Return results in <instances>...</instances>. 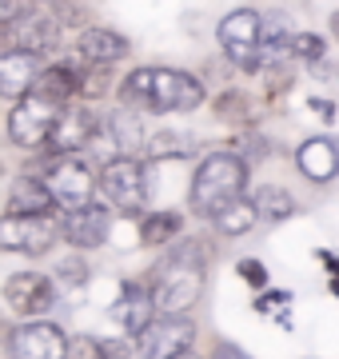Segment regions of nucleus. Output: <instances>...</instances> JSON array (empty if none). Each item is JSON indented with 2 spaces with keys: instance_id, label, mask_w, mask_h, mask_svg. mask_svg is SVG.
Masks as SVG:
<instances>
[{
  "instance_id": "1",
  "label": "nucleus",
  "mask_w": 339,
  "mask_h": 359,
  "mask_svg": "<svg viewBox=\"0 0 339 359\" xmlns=\"http://www.w3.org/2000/svg\"><path fill=\"white\" fill-rule=\"evenodd\" d=\"M208 283V248L204 240H184L152 271V299L160 316H184L204 295Z\"/></svg>"
},
{
  "instance_id": "2",
  "label": "nucleus",
  "mask_w": 339,
  "mask_h": 359,
  "mask_svg": "<svg viewBox=\"0 0 339 359\" xmlns=\"http://www.w3.org/2000/svg\"><path fill=\"white\" fill-rule=\"evenodd\" d=\"M244 188H248V164L235 152H223L220 148V152H208L200 160L188 200H192V212H196V216L212 219L228 200L244 196Z\"/></svg>"
},
{
  "instance_id": "3",
  "label": "nucleus",
  "mask_w": 339,
  "mask_h": 359,
  "mask_svg": "<svg viewBox=\"0 0 339 359\" xmlns=\"http://www.w3.org/2000/svg\"><path fill=\"white\" fill-rule=\"evenodd\" d=\"M208 100V92L192 72L180 68H148V100L144 112L168 116V112H196L200 104Z\"/></svg>"
},
{
  "instance_id": "4",
  "label": "nucleus",
  "mask_w": 339,
  "mask_h": 359,
  "mask_svg": "<svg viewBox=\"0 0 339 359\" xmlns=\"http://www.w3.org/2000/svg\"><path fill=\"white\" fill-rule=\"evenodd\" d=\"M100 192L108 196V204L124 212V216H140L144 204H148V180H144V164L136 156H116L100 168Z\"/></svg>"
},
{
  "instance_id": "5",
  "label": "nucleus",
  "mask_w": 339,
  "mask_h": 359,
  "mask_svg": "<svg viewBox=\"0 0 339 359\" xmlns=\"http://www.w3.org/2000/svg\"><path fill=\"white\" fill-rule=\"evenodd\" d=\"M60 240V224L53 216H0V252L20 256H48Z\"/></svg>"
},
{
  "instance_id": "6",
  "label": "nucleus",
  "mask_w": 339,
  "mask_h": 359,
  "mask_svg": "<svg viewBox=\"0 0 339 359\" xmlns=\"http://www.w3.org/2000/svg\"><path fill=\"white\" fill-rule=\"evenodd\" d=\"M100 116L92 112V108H84V104H60L56 108V120H53V132H48V148H53L56 156H72L80 152V148H88L96 136H100Z\"/></svg>"
},
{
  "instance_id": "7",
  "label": "nucleus",
  "mask_w": 339,
  "mask_h": 359,
  "mask_svg": "<svg viewBox=\"0 0 339 359\" xmlns=\"http://www.w3.org/2000/svg\"><path fill=\"white\" fill-rule=\"evenodd\" d=\"M53 120H56V104L36 96V92H28L8 112V140L16 148H40V144H48Z\"/></svg>"
},
{
  "instance_id": "8",
  "label": "nucleus",
  "mask_w": 339,
  "mask_h": 359,
  "mask_svg": "<svg viewBox=\"0 0 339 359\" xmlns=\"http://www.w3.org/2000/svg\"><path fill=\"white\" fill-rule=\"evenodd\" d=\"M8 359H68V335L48 320H28L8 335Z\"/></svg>"
},
{
  "instance_id": "9",
  "label": "nucleus",
  "mask_w": 339,
  "mask_h": 359,
  "mask_svg": "<svg viewBox=\"0 0 339 359\" xmlns=\"http://www.w3.org/2000/svg\"><path fill=\"white\" fill-rule=\"evenodd\" d=\"M112 212H108L104 204H96V200H88V204L80 208H68L64 219H56L60 224V236H64L72 248H104L108 236H112Z\"/></svg>"
},
{
  "instance_id": "10",
  "label": "nucleus",
  "mask_w": 339,
  "mask_h": 359,
  "mask_svg": "<svg viewBox=\"0 0 339 359\" xmlns=\"http://www.w3.org/2000/svg\"><path fill=\"white\" fill-rule=\"evenodd\" d=\"M44 184H48L56 208H64V212L68 208L88 204L92 196H96V176H92L80 160H72V156H56V164L48 168Z\"/></svg>"
},
{
  "instance_id": "11",
  "label": "nucleus",
  "mask_w": 339,
  "mask_h": 359,
  "mask_svg": "<svg viewBox=\"0 0 339 359\" xmlns=\"http://www.w3.org/2000/svg\"><path fill=\"white\" fill-rule=\"evenodd\" d=\"M4 299H8V308H13L16 316L36 320L44 311H53L56 283L48 280V276H40V271H16L13 280L4 283Z\"/></svg>"
},
{
  "instance_id": "12",
  "label": "nucleus",
  "mask_w": 339,
  "mask_h": 359,
  "mask_svg": "<svg viewBox=\"0 0 339 359\" xmlns=\"http://www.w3.org/2000/svg\"><path fill=\"white\" fill-rule=\"evenodd\" d=\"M144 359H172L196 344V323L188 316H156L152 327L140 335Z\"/></svg>"
},
{
  "instance_id": "13",
  "label": "nucleus",
  "mask_w": 339,
  "mask_h": 359,
  "mask_svg": "<svg viewBox=\"0 0 339 359\" xmlns=\"http://www.w3.org/2000/svg\"><path fill=\"white\" fill-rule=\"evenodd\" d=\"M112 320L124 327L128 335H136L140 339L148 327H152V320H156V299H152V287L148 283H124V292H120V299L112 304Z\"/></svg>"
},
{
  "instance_id": "14",
  "label": "nucleus",
  "mask_w": 339,
  "mask_h": 359,
  "mask_svg": "<svg viewBox=\"0 0 339 359\" xmlns=\"http://www.w3.org/2000/svg\"><path fill=\"white\" fill-rule=\"evenodd\" d=\"M36 72H40V52L0 48V96H4V100H20V96H28Z\"/></svg>"
},
{
  "instance_id": "15",
  "label": "nucleus",
  "mask_w": 339,
  "mask_h": 359,
  "mask_svg": "<svg viewBox=\"0 0 339 359\" xmlns=\"http://www.w3.org/2000/svg\"><path fill=\"white\" fill-rule=\"evenodd\" d=\"M56 40H60V20L44 13H25L8 25V44L13 48H28V52H53Z\"/></svg>"
},
{
  "instance_id": "16",
  "label": "nucleus",
  "mask_w": 339,
  "mask_h": 359,
  "mask_svg": "<svg viewBox=\"0 0 339 359\" xmlns=\"http://www.w3.org/2000/svg\"><path fill=\"white\" fill-rule=\"evenodd\" d=\"M128 48H132L128 36L116 32V28H108V25H88L76 40L80 60H88V65H108V68L116 65V60H124Z\"/></svg>"
},
{
  "instance_id": "17",
  "label": "nucleus",
  "mask_w": 339,
  "mask_h": 359,
  "mask_svg": "<svg viewBox=\"0 0 339 359\" xmlns=\"http://www.w3.org/2000/svg\"><path fill=\"white\" fill-rule=\"evenodd\" d=\"M296 168H300L312 184H331V180L339 176V140H331V136H312V140H303L300 152H296Z\"/></svg>"
},
{
  "instance_id": "18",
  "label": "nucleus",
  "mask_w": 339,
  "mask_h": 359,
  "mask_svg": "<svg viewBox=\"0 0 339 359\" xmlns=\"http://www.w3.org/2000/svg\"><path fill=\"white\" fill-rule=\"evenodd\" d=\"M4 212H13V216H53L56 200H53L48 184H44L40 176H16L13 188H8Z\"/></svg>"
},
{
  "instance_id": "19",
  "label": "nucleus",
  "mask_w": 339,
  "mask_h": 359,
  "mask_svg": "<svg viewBox=\"0 0 339 359\" xmlns=\"http://www.w3.org/2000/svg\"><path fill=\"white\" fill-rule=\"evenodd\" d=\"M260 28H263V16L256 8H232V13L220 20L216 36H220L223 52L228 48H256L260 44Z\"/></svg>"
},
{
  "instance_id": "20",
  "label": "nucleus",
  "mask_w": 339,
  "mask_h": 359,
  "mask_svg": "<svg viewBox=\"0 0 339 359\" xmlns=\"http://www.w3.org/2000/svg\"><path fill=\"white\" fill-rule=\"evenodd\" d=\"M76 65H40V72H36V80H32V92L36 96H44V100H53L56 108L60 104H68L72 96H76Z\"/></svg>"
},
{
  "instance_id": "21",
  "label": "nucleus",
  "mask_w": 339,
  "mask_h": 359,
  "mask_svg": "<svg viewBox=\"0 0 339 359\" xmlns=\"http://www.w3.org/2000/svg\"><path fill=\"white\" fill-rule=\"evenodd\" d=\"M212 219H216V228H220L223 236H244V231L256 228L260 212H256V200H251V196H235V200H228Z\"/></svg>"
},
{
  "instance_id": "22",
  "label": "nucleus",
  "mask_w": 339,
  "mask_h": 359,
  "mask_svg": "<svg viewBox=\"0 0 339 359\" xmlns=\"http://www.w3.org/2000/svg\"><path fill=\"white\" fill-rule=\"evenodd\" d=\"M108 136L116 144V152L132 156L144 148V128H140V112H132V108H120L116 116H108Z\"/></svg>"
},
{
  "instance_id": "23",
  "label": "nucleus",
  "mask_w": 339,
  "mask_h": 359,
  "mask_svg": "<svg viewBox=\"0 0 339 359\" xmlns=\"http://www.w3.org/2000/svg\"><path fill=\"white\" fill-rule=\"evenodd\" d=\"M184 228L180 212H152V216L140 219V244L144 248H168Z\"/></svg>"
},
{
  "instance_id": "24",
  "label": "nucleus",
  "mask_w": 339,
  "mask_h": 359,
  "mask_svg": "<svg viewBox=\"0 0 339 359\" xmlns=\"http://www.w3.org/2000/svg\"><path fill=\"white\" fill-rule=\"evenodd\" d=\"M256 212H260V219H268V224H279V219L296 216V196L287 192V188H279V184H263V188H256Z\"/></svg>"
},
{
  "instance_id": "25",
  "label": "nucleus",
  "mask_w": 339,
  "mask_h": 359,
  "mask_svg": "<svg viewBox=\"0 0 339 359\" xmlns=\"http://www.w3.org/2000/svg\"><path fill=\"white\" fill-rule=\"evenodd\" d=\"M144 148H148V156H152V160H184V156H192L196 140H192L188 132H172V128H164L160 136L144 140Z\"/></svg>"
},
{
  "instance_id": "26",
  "label": "nucleus",
  "mask_w": 339,
  "mask_h": 359,
  "mask_svg": "<svg viewBox=\"0 0 339 359\" xmlns=\"http://www.w3.org/2000/svg\"><path fill=\"white\" fill-rule=\"evenodd\" d=\"M279 52H284L287 60H307V65H312V60L327 56V40L319 36V32H287Z\"/></svg>"
},
{
  "instance_id": "27",
  "label": "nucleus",
  "mask_w": 339,
  "mask_h": 359,
  "mask_svg": "<svg viewBox=\"0 0 339 359\" xmlns=\"http://www.w3.org/2000/svg\"><path fill=\"white\" fill-rule=\"evenodd\" d=\"M92 359H132V344H120V339H96V344H92Z\"/></svg>"
},
{
  "instance_id": "28",
  "label": "nucleus",
  "mask_w": 339,
  "mask_h": 359,
  "mask_svg": "<svg viewBox=\"0 0 339 359\" xmlns=\"http://www.w3.org/2000/svg\"><path fill=\"white\" fill-rule=\"evenodd\" d=\"M240 276H244V283H251V287H256V292H263V287H268V268H263L260 259H240Z\"/></svg>"
},
{
  "instance_id": "29",
  "label": "nucleus",
  "mask_w": 339,
  "mask_h": 359,
  "mask_svg": "<svg viewBox=\"0 0 339 359\" xmlns=\"http://www.w3.org/2000/svg\"><path fill=\"white\" fill-rule=\"evenodd\" d=\"M60 280H68L72 283V287H80V283L88 280V264H84V259H76V256H68V259H60Z\"/></svg>"
},
{
  "instance_id": "30",
  "label": "nucleus",
  "mask_w": 339,
  "mask_h": 359,
  "mask_svg": "<svg viewBox=\"0 0 339 359\" xmlns=\"http://www.w3.org/2000/svg\"><path fill=\"white\" fill-rule=\"evenodd\" d=\"M25 13H32V0H0V25H13Z\"/></svg>"
},
{
  "instance_id": "31",
  "label": "nucleus",
  "mask_w": 339,
  "mask_h": 359,
  "mask_svg": "<svg viewBox=\"0 0 339 359\" xmlns=\"http://www.w3.org/2000/svg\"><path fill=\"white\" fill-rule=\"evenodd\" d=\"M287 299H291V295H287V292H263L260 299H256V311H272V308H284Z\"/></svg>"
},
{
  "instance_id": "32",
  "label": "nucleus",
  "mask_w": 339,
  "mask_h": 359,
  "mask_svg": "<svg viewBox=\"0 0 339 359\" xmlns=\"http://www.w3.org/2000/svg\"><path fill=\"white\" fill-rule=\"evenodd\" d=\"M212 359H251V355H248V351H240L235 344H216Z\"/></svg>"
},
{
  "instance_id": "33",
  "label": "nucleus",
  "mask_w": 339,
  "mask_h": 359,
  "mask_svg": "<svg viewBox=\"0 0 339 359\" xmlns=\"http://www.w3.org/2000/svg\"><path fill=\"white\" fill-rule=\"evenodd\" d=\"M307 104H312L315 112L324 116V120H331V116H335V104H331V100H319V96H312V100H307Z\"/></svg>"
},
{
  "instance_id": "34",
  "label": "nucleus",
  "mask_w": 339,
  "mask_h": 359,
  "mask_svg": "<svg viewBox=\"0 0 339 359\" xmlns=\"http://www.w3.org/2000/svg\"><path fill=\"white\" fill-rule=\"evenodd\" d=\"M172 359H200V355H196V347H188V351H180V355H172Z\"/></svg>"
},
{
  "instance_id": "35",
  "label": "nucleus",
  "mask_w": 339,
  "mask_h": 359,
  "mask_svg": "<svg viewBox=\"0 0 339 359\" xmlns=\"http://www.w3.org/2000/svg\"><path fill=\"white\" fill-rule=\"evenodd\" d=\"M331 36L339 40V13H331Z\"/></svg>"
},
{
  "instance_id": "36",
  "label": "nucleus",
  "mask_w": 339,
  "mask_h": 359,
  "mask_svg": "<svg viewBox=\"0 0 339 359\" xmlns=\"http://www.w3.org/2000/svg\"><path fill=\"white\" fill-rule=\"evenodd\" d=\"M8 44V25H0V48Z\"/></svg>"
},
{
  "instance_id": "37",
  "label": "nucleus",
  "mask_w": 339,
  "mask_h": 359,
  "mask_svg": "<svg viewBox=\"0 0 339 359\" xmlns=\"http://www.w3.org/2000/svg\"><path fill=\"white\" fill-rule=\"evenodd\" d=\"M331 292H335V295H339V276H331Z\"/></svg>"
}]
</instances>
